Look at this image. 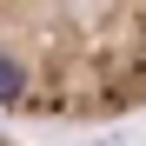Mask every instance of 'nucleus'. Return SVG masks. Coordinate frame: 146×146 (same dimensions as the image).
I'll use <instances>...</instances> for the list:
<instances>
[{"label":"nucleus","instance_id":"f03ea898","mask_svg":"<svg viewBox=\"0 0 146 146\" xmlns=\"http://www.w3.org/2000/svg\"><path fill=\"white\" fill-rule=\"evenodd\" d=\"M0 146H27V139H13V133H0Z\"/></svg>","mask_w":146,"mask_h":146},{"label":"nucleus","instance_id":"f257e3e1","mask_svg":"<svg viewBox=\"0 0 146 146\" xmlns=\"http://www.w3.org/2000/svg\"><path fill=\"white\" fill-rule=\"evenodd\" d=\"M146 106V0H0V113L106 126Z\"/></svg>","mask_w":146,"mask_h":146}]
</instances>
